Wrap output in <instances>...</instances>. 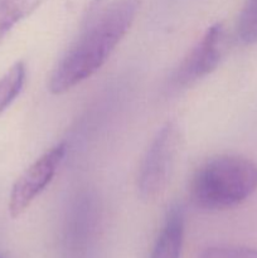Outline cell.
<instances>
[{"instance_id": "6da1fadb", "label": "cell", "mask_w": 257, "mask_h": 258, "mask_svg": "<svg viewBox=\"0 0 257 258\" xmlns=\"http://www.w3.org/2000/svg\"><path fill=\"white\" fill-rule=\"evenodd\" d=\"M140 0H111L101 8L53 70L48 90L63 95L95 75L135 22Z\"/></svg>"}, {"instance_id": "7a4b0ae2", "label": "cell", "mask_w": 257, "mask_h": 258, "mask_svg": "<svg viewBox=\"0 0 257 258\" xmlns=\"http://www.w3.org/2000/svg\"><path fill=\"white\" fill-rule=\"evenodd\" d=\"M257 190V164L236 154H221L197 168L189 197L206 211H224L246 202Z\"/></svg>"}, {"instance_id": "3957f363", "label": "cell", "mask_w": 257, "mask_h": 258, "mask_svg": "<svg viewBox=\"0 0 257 258\" xmlns=\"http://www.w3.org/2000/svg\"><path fill=\"white\" fill-rule=\"evenodd\" d=\"M181 149L180 130L166 122L154 136L138 174V189L146 201L160 197L170 184Z\"/></svg>"}, {"instance_id": "277c9868", "label": "cell", "mask_w": 257, "mask_h": 258, "mask_svg": "<svg viewBox=\"0 0 257 258\" xmlns=\"http://www.w3.org/2000/svg\"><path fill=\"white\" fill-rule=\"evenodd\" d=\"M66 153L67 145L65 143L57 144L40 155L17 179L10 191L8 206L12 218L22 216L35 201V198L49 185L66 156Z\"/></svg>"}, {"instance_id": "5b68a950", "label": "cell", "mask_w": 257, "mask_h": 258, "mask_svg": "<svg viewBox=\"0 0 257 258\" xmlns=\"http://www.w3.org/2000/svg\"><path fill=\"white\" fill-rule=\"evenodd\" d=\"M227 50V35L221 23L211 25L176 70L174 82L188 86L217 70Z\"/></svg>"}, {"instance_id": "8992f818", "label": "cell", "mask_w": 257, "mask_h": 258, "mask_svg": "<svg viewBox=\"0 0 257 258\" xmlns=\"http://www.w3.org/2000/svg\"><path fill=\"white\" fill-rule=\"evenodd\" d=\"M184 239V213L178 204L168 211L150 258H180Z\"/></svg>"}, {"instance_id": "52a82bcc", "label": "cell", "mask_w": 257, "mask_h": 258, "mask_svg": "<svg viewBox=\"0 0 257 258\" xmlns=\"http://www.w3.org/2000/svg\"><path fill=\"white\" fill-rule=\"evenodd\" d=\"M45 0H0V40Z\"/></svg>"}, {"instance_id": "ba28073f", "label": "cell", "mask_w": 257, "mask_h": 258, "mask_svg": "<svg viewBox=\"0 0 257 258\" xmlns=\"http://www.w3.org/2000/svg\"><path fill=\"white\" fill-rule=\"evenodd\" d=\"M25 64L17 62L0 78V115L20 95L25 82Z\"/></svg>"}, {"instance_id": "9c48e42d", "label": "cell", "mask_w": 257, "mask_h": 258, "mask_svg": "<svg viewBox=\"0 0 257 258\" xmlns=\"http://www.w3.org/2000/svg\"><path fill=\"white\" fill-rule=\"evenodd\" d=\"M237 35L244 44L257 43V0H244L237 22Z\"/></svg>"}, {"instance_id": "30bf717a", "label": "cell", "mask_w": 257, "mask_h": 258, "mask_svg": "<svg viewBox=\"0 0 257 258\" xmlns=\"http://www.w3.org/2000/svg\"><path fill=\"white\" fill-rule=\"evenodd\" d=\"M201 258H257V248L247 246H214L202 252Z\"/></svg>"}]
</instances>
